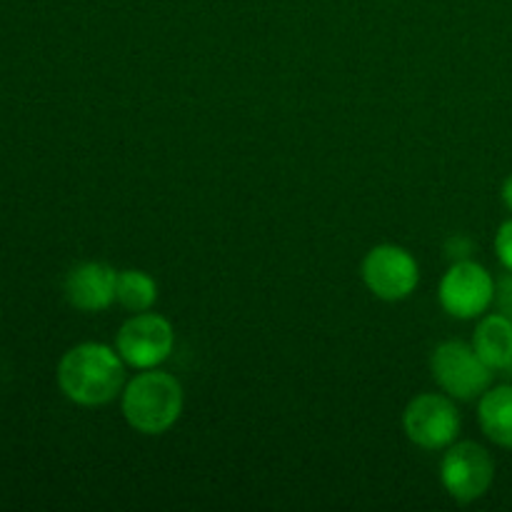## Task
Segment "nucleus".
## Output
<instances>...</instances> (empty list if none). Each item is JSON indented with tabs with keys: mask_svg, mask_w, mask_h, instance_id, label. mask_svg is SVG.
Returning a JSON list of instances; mask_svg holds the SVG:
<instances>
[{
	"mask_svg": "<svg viewBox=\"0 0 512 512\" xmlns=\"http://www.w3.org/2000/svg\"><path fill=\"white\" fill-rule=\"evenodd\" d=\"M58 385L65 398L85 408L110 403L123 393V358L103 343L75 345L60 358Z\"/></svg>",
	"mask_w": 512,
	"mask_h": 512,
	"instance_id": "f257e3e1",
	"label": "nucleus"
},
{
	"mask_svg": "<svg viewBox=\"0 0 512 512\" xmlns=\"http://www.w3.org/2000/svg\"><path fill=\"white\" fill-rule=\"evenodd\" d=\"M120 410L138 433L163 435L183 413V385L158 368L143 370L120 393Z\"/></svg>",
	"mask_w": 512,
	"mask_h": 512,
	"instance_id": "f03ea898",
	"label": "nucleus"
},
{
	"mask_svg": "<svg viewBox=\"0 0 512 512\" xmlns=\"http://www.w3.org/2000/svg\"><path fill=\"white\" fill-rule=\"evenodd\" d=\"M430 370L435 383L455 400L480 398L493 380V370L480 360L473 345L460 340L440 343L430 355Z\"/></svg>",
	"mask_w": 512,
	"mask_h": 512,
	"instance_id": "7ed1b4c3",
	"label": "nucleus"
},
{
	"mask_svg": "<svg viewBox=\"0 0 512 512\" xmlns=\"http://www.w3.org/2000/svg\"><path fill=\"white\" fill-rule=\"evenodd\" d=\"M175 333L173 325L158 313H135L120 325L115 335V350L125 365L138 370L158 368L173 353Z\"/></svg>",
	"mask_w": 512,
	"mask_h": 512,
	"instance_id": "20e7f679",
	"label": "nucleus"
},
{
	"mask_svg": "<svg viewBox=\"0 0 512 512\" xmlns=\"http://www.w3.org/2000/svg\"><path fill=\"white\" fill-rule=\"evenodd\" d=\"M438 300L450 318H480L495 303L493 275L473 260H455L440 280Z\"/></svg>",
	"mask_w": 512,
	"mask_h": 512,
	"instance_id": "39448f33",
	"label": "nucleus"
},
{
	"mask_svg": "<svg viewBox=\"0 0 512 512\" xmlns=\"http://www.w3.org/2000/svg\"><path fill=\"white\" fill-rule=\"evenodd\" d=\"M495 478V463L488 450L478 443H453L440 463V480L448 495L458 503L483 498Z\"/></svg>",
	"mask_w": 512,
	"mask_h": 512,
	"instance_id": "423d86ee",
	"label": "nucleus"
},
{
	"mask_svg": "<svg viewBox=\"0 0 512 512\" xmlns=\"http://www.w3.org/2000/svg\"><path fill=\"white\" fill-rule=\"evenodd\" d=\"M403 428L410 443L423 450H443L455 443L460 433V413L445 395L423 393L408 403Z\"/></svg>",
	"mask_w": 512,
	"mask_h": 512,
	"instance_id": "0eeeda50",
	"label": "nucleus"
},
{
	"mask_svg": "<svg viewBox=\"0 0 512 512\" xmlns=\"http://www.w3.org/2000/svg\"><path fill=\"white\" fill-rule=\"evenodd\" d=\"M363 280L375 298L398 303L410 298L418 288V260L400 245H378L365 255Z\"/></svg>",
	"mask_w": 512,
	"mask_h": 512,
	"instance_id": "6e6552de",
	"label": "nucleus"
},
{
	"mask_svg": "<svg viewBox=\"0 0 512 512\" xmlns=\"http://www.w3.org/2000/svg\"><path fill=\"white\" fill-rule=\"evenodd\" d=\"M115 285H118V273L108 263L90 260L75 265L68 273L65 298L83 313H100L115 303Z\"/></svg>",
	"mask_w": 512,
	"mask_h": 512,
	"instance_id": "1a4fd4ad",
	"label": "nucleus"
},
{
	"mask_svg": "<svg viewBox=\"0 0 512 512\" xmlns=\"http://www.w3.org/2000/svg\"><path fill=\"white\" fill-rule=\"evenodd\" d=\"M473 348L493 373L512 368V320L503 313L485 315L473 333Z\"/></svg>",
	"mask_w": 512,
	"mask_h": 512,
	"instance_id": "9d476101",
	"label": "nucleus"
},
{
	"mask_svg": "<svg viewBox=\"0 0 512 512\" xmlns=\"http://www.w3.org/2000/svg\"><path fill=\"white\" fill-rule=\"evenodd\" d=\"M478 420L495 445L512 448V385L488 388L480 395Z\"/></svg>",
	"mask_w": 512,
	"mask_h": 512,
	"instance_id": "9b49d317",
	"label": "nucleus"
},
{
	"mask_svg": "<svg viewBox=\"0 0 512 512\" xmlns=\"http://www.w3.org/2000/svg\"><path fill=\"white\" fill-rule=\"evenodd\" d=\"M115 300L130 313H145L158 300V283L143 270H123L118 273Z\"/></svg>",
	"mask_w": 512,
	"mask_h": 512,
	"instance_id": "f8f14e48",
	"label": "nucleus"
},
{
	"mask_svg": "<svg viewBox=\"0 0 512 512\" xmlns=\"http://www.w3.org/2000/svg\"><path fill=\"white\" fill-rule=\"evenodd\" d=\"M495 255L503 263V268L512 273V218L505 220L495 235Z\"/></svg>",
	"mask_w": 512,
	"mask_h": 512,
	"instance_id": "ddd939ff",
	"label": "nucleus"
},
{
	"mask_svg": "<svg viewBox=\"0 0 512 512\" xmlns=\"http://www.w3.org/2000/svg\"><path fill=\"white\" fill-rule=\"evenodd\" d=\"M495 303H498L500 313L512 320V273L510 270L498 280V283H495Z\"/></svg>",
	"mask_w": 512,
	"mask_h": 512,
	"instance_id": "4468645a",
	"label": "nucleus"
},
{
	"mask_svg": "<svg viewBox=\"0 0 512 512\" xmlns=\"http://www.w3.org/2000/svg\"><path fill=\"white\" fill-rule=\"evenodd\" d=\"M503 200H505V205L512 210V175L503 183Z\"/></svg>",
	"mask_w": 512,
	"mask_h": 512,
	"instance_id": "2eb2a0df",
	"label": "nucleus"
}]
</instances>
